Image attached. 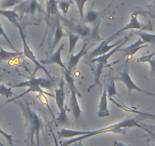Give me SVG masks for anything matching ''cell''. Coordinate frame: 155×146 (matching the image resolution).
<instances>
[{
	"mask_svg": "<svg viewBox=\"0 0 155 146\" xmlns=\"http://www.w3.org/2000/svg\"><path fill=\"white\" fill-rule=\"evenodd\" d=\"M129 37H128V38H126L124 41H123L121 44H119L118 46H116V47H114L113 50H110V51L109 52V53H107V54L104 55V56H98V57L94 58V59H90V62H91V63L97 64V66H96V68H95V71H94V84L92 85L91 86H90V87L88 88V89H87V91H90L91 89H92L94 87H95L96 85H100L101 87V82H100V78H101V73H102V71H103V70H104L105 65H107L109 59H110V58L111 57V56H113V55L114 54L116 51H118V50L121 48L122 46H123V44H125V43L127 41V40L129 39Z\"/></svg>",
	"mask_w": 155,
	"mask_h": 146,
	"instance_id": "4",
	"label": "cell"
},
{
	"mask_svg": "<svg viewBox=\"0 0 155 146\" xmlns=\"http://www.w3.org/2000/svg\"><path fill=\"white\" fill-rule=\"evenodd\" d=\"M0 36H2V37H4V38L6 40L7 42H8V44H9L10 47H12V50H14L15 51H16V49L15 48L14 46L12 45L11 41H10L9 38H8V36H7L6 33H5V31H4V29H3V28H2V24H1V22H0Z\"/></svg>",
	"mask_w": 155,
	"mask_h": 146,
	"instance_id": "30",
	"label": "cell"
},
{
	"mask_svg": "<svg viewBox=\"0 0 155 146\" xmlns=\"http://www.w3.org/2000/svg\"><path fill=\"white\" fill-rule=\"evenodd\" d=\"M53 86V83H52L51 79L50 78H32L29 80V81H22V82L18 83V85L12 86L13 88H25L28 87V89L25 91L24 93H22L21 95H18L16 98H12L9 101H6L5 104H8V103L12 102L15 100H16L17 98H21V97L24 96L26 94L30 93V92H37L39 94H45V95H49V96L53 97V95L51 94L48 93V92L44 91L42 90L41 88H45L50 89Z\"/></svg>",
	"mask_w": 155,
	"mask_h": 146,
	"instance_id": "3",
	"label": "cell"
},
{
	"mask_svg": "<svg viewBox=\"0 0 155 146\" xmlns=\"http://www.w3.org/2000/svg\"><path fill=\"white\" fill-rule=\"evenodd\" d=\"M36 1H37V2H42L43 0H36Z\"/></svg>",
	"mask_w": 155,
	"mask_h": 146,
	"instance_id": "38",
	"label": "cell"
},
{
	"mask_svg": "<svg viewBox=\"0 0 155 146\" xmlns=\"http://www.w3.org/2000/svg\"><path fill=\"white\" fill-rule=\"evenodd\" d=\"M68 33V41H69V50H68V56L71 54L74 51V47L76 45V43L78 42V40L81 39V37H80L78 34H76L74 33L71 32L69 31H67Z\"/></svg>",
	"mask_w": 155,
	"mask_h": 146,
	"instance_id": "25",
	"label": "cell"
},
{
	"mask_svg": "<svg viewBox=\"0 0 155 146\" xmlns=\"http://www.w3.org/2000/svg\"><path fill=\"white\" fill-rule=\"evenodd\" d=\"M154 4H155V0H154Z\"/></svg>",
	"mask_w": 155,
	"mask_h": 146,
	"instance_id": "41",
	"label": "cell"
},
{
	"mask_svg": "<svg viewBox=\"0 0 155 146\" xmlns=\"http://www.w3.org/2000/svg\"><path fill=\"white\" fill-rule=\"evenodd\" d=\"M74 146H84V144H83L82 141H77V142L74 143Z\"/></svg>",
	"mask_w": 155,
	"mask_h": 146,
	"instance_id": "37",
	"label": "cell"
},
{
	"mask_svg": "<svg viewBox=\"0 0 155 146\" xmlns=\"http://www.w3.org/2000/svg\"><path fill=\"white\" fill-rule=\"evenodd\" d=\"M0 146H5V145H4V144H2V143H1V142H0Z\"/></svg>",
	"mask_w": 155,
	"mask_h": 146,
	"instance_id": "40",
	"label": "cell"
},
{
	"mask_svg": "<svg viewBox=\"0 0 155 146\" xmlns=\"http://www.w3.org/2000/svg\"><path fill=\"white\" fill-rule=\"evenodd\" d=\"M19 2V0H6L5 2L2 3V5H3V8H9V7L13 6L15 5V4H17L18 2Z\"/></svg>",
	"mask_w": 155,
	"mask_h": 146,
	"instance_id": "33",
	"label": "cell"
},
{
	"mask_svg": "<svg viewBox=\"0 0 155 146\" xmlns=\"http://www.w3.org/2000/svg\"><path fill=\"white\" fill-rule=\"evenodd\" d=\"M126 39V38H124V39H121L119 41H117V42L115 43L114 44H111V45H110V44H109V43L111 41H110L109 38H107L105 41H103L102 43H101L96 49H94L93 51L91 52L90 54L87 56V59H89V60H90V59H94V58H96L100 56H104V55L107 54V53H109L110 50H112L114 47H116V46H118L119 44H121V43L123 42V41H124Z\"/></svg>",
	"mask_w": 155,
	"mask_h": 146,
	"instance_id": "8",
	"label": "cell"
},
{
	"mask_svg": "<svg viewBox=\"0 0 155 146\" xmlns=\"http://www.w3.org/2000/svg\"><path fill=\"white\" fill-rule=\"evenodd\" d=\"M145 118H153L155 119V115H151V114H139V116L137 117H133V118L126 119L121 122H119L118 123L113 124L111 126H109L107 127H104L103 129H97V130L89 131L88 133L85 135H81V136H78L75 138H69L68 140H65L61 143V146H69L71 144L77 142L79 141H83L85 140L86 138H91L94 135H100V134L107 133V132H113V133H120V134H125L126 133V129L131 127H138L141 129H144L141 125H139V121L144 120Z\"/></svg>",
	"mask_w": 155,
	"mask_h": 146,
	"instance_id": "1",
	"label": "cell"
},
{
	"mask_svg": "<svg viewBox=\"0 0 155 146\" xmlns=\"http://www.w3.org/2000/svg\"><path fill=\"white\" fill-rule=\"evenodd\" d=\"M64 48V44H62V45H60V47L57 49L55 53H53L51 56L49 58L46 59H43V60H41V63L42 65H50V64H57L62 68H63L64 70H68L67 69L66 66H65V64L63 63V62L62 61V59H61V53H62V51L63 50Z\"/></svg>",
	"mask_w": 155,
	"mask_h": 146,
	"instance_id": "13",
	"label": "cell"
},
{
	"mask_svg": "<svg viewBox=\"0 0 155 146\" xmlns=\"http://www.w3.org/2000/svg\"><path fill=\"white\" fill-rule=\"evenodd\" d=\"M0 134H2V135H3L5 138H6V140L8 141V144H10V146H13V141H14V140H13L12 135L7 133L6 132H5V131H4L2 128H0Z\"/></svg>",
	"mask_w": 155,
	"mask_h": 146,
	"instance_id": "31",
	"label": "cell"
},
{
	"mask_svg": "<svg viewBox=\"0 0 155 146\" xmlns=\"http://www.w3.org/2000/svg\"><path fill=\"white\" fill-rule=\"evenodd\" d=\"M144 130H145L146 132H147V133L150 135V138H151V139L155 142V133H153V132H152L151 131L149 130V129H146V128H144Z\"/></svg>",
	"mask_w": 155,
	"mask_h": 146,
	"instance_id": "35",
	"label": "cell"
},
{
	"mask_svg": "<svg viewBox=\"0 0 155 146\" xmlns=\"http://www.w3.org/2000/svg\"><path fill=\"white\" fill-rule=\"evenodd\" d=\"M71 91V96H70V105L72 110L73 117L74 120H78L82 115V111L80 107L77 99V94L74 91Z\"/></svg>",
	"mask_w": 155,
	"mask_h": 146,
	"instance_id": "16",
	"label": "cell"
},
{
	"mask_svg": "<svg viewBox=\"0 0 155 146\" xmlns=\"http://www.w3.org/2000/svg\"><path fill=\"white\" fill-rule=\"evenodd\" d=\"M39 8H40V4L36 0H27L18 5L15 11L18 12L21 14L26 13V14L34 15Z\"/></svg>",
	"mask_w": 155,
	"mask_h": 146,
	"instance_id": "12",
	"label": "cell"
},
{
	"mask_svg": "<svg viewBox=\"0 0 155 146\" xmlns=\"http://www.w3.org/2000/svg\"><path fill=\"white\" fill-rule=\"evenodd\" d=\"M89 131H80V130H71L68 129H62L58 131V135L62 138H72L78 136L85 135L88 133Z\"/></svg>",
	"mask_w": 155,
	"mask_h": 146,
	"instance_id": "19",
	"label": "cell"
},
{
	"mask_svg": "<svg viewBox=\"0 0 155 146\" xmlns=\"http://www.w3.org/2000/svg\"><path fill=\"white\" fill-rule=\"evenodd\" d=\"M87 1H88V0H74L78 10L79 12L80 18H81V20H83V18H84V8Z\"/></svg>",
	"mask_w": 155,
	"mask_h": 146,
	"instance_id": "28",
	"label": "cell"
},
{
	"mask_svg": "<svg viewBox=\"0 0 155 146\" xmlns=\"http://www.w3.org/2000/svg\"><path fill=\"white\" fill-rule=\"evenodd\" d=\"M155 55V52H153V53H150V54H148V55H144V56H141L140 58H138V59H137V62H148V61L150 60V59H151L153 56H154Z\"/></svg>",
	"mask_w": 155,
	"mask_h": 146,
	"instance_id": "32",
	"label": "cell"
},
{
	"mask_svg": "<svg viewBox=\"0 0 155 146\" xmlns=\"http://www.w3.org/2000/svg\"><path fill=\"white\" fill-rule=\"evenodd\" d=\"M87 50H88L87 49V42L86 41H83L82 48L81 49L79 53L76 55H73L72 53H71V55H70L68 60V65H67V69L70 73H71V71L75 68L81 58L86 54V52L87 51Z\"/></svg>",
	"mask_w": 155,
	"mask_h": 146,
	"instance_id": "11",
	"label": "cell"
},
{
	"mask_svg": "<svg viewBox=\"0 0 155 146\" xmlns=\"http://www.w3.org/2000/svg\"><path fill=\"white\" fill-rule=\"evenodd\" d=\"M62 73H63V77L64 79L66 81L67 84H68V87H69L70 91H74L77 94V95L78 97H81V94H80L79 91L77 88V87L74 85V80L73 78V77L71 75V73L68 71V70H64L62 68Z\"/></svg>",
	"mask_w": 155,
	"mask_h": 146,
	"instance_id": "21",
	"label": "cell"
},
{
	"mask_svg": "<svg viewBox=\"0 0 155 146\" xmlns=\"http://www.w3.org/2000/svg\"><path fill=\"white\" fill-rule=\"evenodd\" d=\"M58 2V8L62 11V14L64 16H66L68 14V9L70 6L73 4V2L71 0H59Z\"/></svg>",
	"mask_w": 155,
	"mask_h": 146,
	"instance_id": "26",
	"label": "cell"
},
{
	"mask_svg": "<svg viewBox=\"0 0 155 146\" xmlns=\"http://www.w3.org/2000/svg\"><path fill=\"white\" fill-rule=\"evenodd\" d=\"M65 37V34L63 32L62 26L59 24V21H57L56 23V30H55V34H54V41H53V46H52V49H55V47L58 45L59 41L62 40V38Z\"/></svg>",
	"mask_w": 155,
	"mask_h": 146,
	"instance_id": "23",
	"label": "cell"
},
{
	"mask_svg": "<svg viewBox=\"0 0 155 146\" xmlns=\"http://www.w3.org/2000/svg\"><path fill=\"white\" fill-rule=\"evenodd\" d=\"M106 86H107V97H108V99L111 98L113 96H115V95L120 96L119 93L117 92V90H116V85H115V82L113 80H112V81Z\"/></svg>",
	"mask_w": 155,
	"mask_h": 146,
	"instance_id": "27",
	"label": "cell"
},
{
	"mask_svg": "<svg viewBox=\"0 0 155 146\" xmlns=\"http://www.w3.org/2000/svg\"><path fill=\"white\" fill-rule=\"evenodd\" d=\"M135 34L139 36L144 44H150L152 45H155V34H149V33L144 32L141 31L135 32Z\"/></svg>",
	"mask_w": 155,
	"mask_h": 146,
	"instance_id": "24",
	"label": "cell"
},
{
	"mask_svg": "<svg viewBox=\"0 0 155 146\" xmlns=\"http://www.w3.org/2000/svg\"><path fill=\"white\" fill-rule=\"evenodd\" d=\"M147 127H149V128H151V127H155V126H147Z\"/></svg>",
	"mask_w": 155,
	"mask_h": 146,
	"instance_id": "39",
	"label": "cell"
},
{
	"mask_svg": "<svg viewBox=\"0 0 155 146\" xmlns=\"http://www.w3.org/2000/svg\"><path fill=\"white\" fill-rule=\"evenodd\" d=\"M107 9L108 8H106V9L103 10L101 12H97L94 8H91L90 10L87 11L85 16L83 18V23L91 24V25H93V24L96 23L101 18V16L105 13V12L107 11Z\"/></svg>",
	"mask_w": 155,
	"mask_h": 146,
	"instance_id": "17",
	"label": "cell"
},
{
	"mask_svg": "<svg viewBox=\"0 0 155 146\" xmlns=\"http://www.w3.org/2000/svg\"><path fill=\"white\" fill-rule=\"evenodd\" d=\"M148 63L150 65V75L152 76L155 77V57L153 56L150 60L148 61Z\"/></svg>",
	"mask_w": 155,
	"mask_h": 146,
	"instance_id": "34",
	"label": "cell"
},
{
	"mask_svg": "<svg viewBox=\"0 0 155 146\" xmlns=\"http://www.w3.org/2000/svg\"><path fill=\"white\" fill-rule=\"evenodd\" d=\"M65 25L70 30L69 31L78 34L81 38H87L92 33L91 28L84 23L74 24L72 22H67Z\"/></svg>",
	"mask_w": 155,
	"mask_h": 146,
	"instance_id": "10",
	"label": "cell"
},
{
	"mask_svg": "<svg viewBox=\"0 0 155 146\" xmlns=\"http://www.w3.org/2000/svg\"><path fill=\"white\" fill-rule=\"evenodd\" d=\"M0 95L5 97V98H11L13 95L11 88H8L4 85H0Z\"/></svg>",
	"mask_w": 155,
	"mask_h": 146,
	"instance_id": "29",
	"label": "cell"
},
{
	"mask_svg": "<svg viewBox=\"0 0 155 146\" xmlns=\"http://www.w3.org/2000/svg\"><path fill=\"white\" fill-rule=\"evenodd\" d=\"M0 15H3L6 18L15 28L20 31L22 30L21 25L19 22V16L15 11H12V10H1L0 9Z\"/></svg>",
	"mask_w": 155,
	"mask_h": 146,
	"instance_id": "18",
	"label": "cell"
},
{
	"mask_svg": "<svg viewBox=\"0 0 155 146\" xmlns=\"http://www.w3.org/2000/svg\"><path fill=\"white\" fill-rule=\"evenodd\" d=\"M19 32H20L22 42H23V50H24L23 53H24V55H25L27 58H28V59H29L30 60H31L36 66V68H35V70H34V73H35V71H37V69H41V70H43L44 72H45V74L47 75V77H48L49 78H50L51 80H53V78H52L51 75L50 74V72H49L48 70L46 68V67L44 66V65H42V64L39 62V61H37L35 55L34 54L33 51L31 50V48L29 47V46H28V42H27L26 37H25V34H24L23 29L20 30V31H19Z\"/></svg>",
	"mask_w": 155,
	"mask_h": 146,
	"instance_id": "6",
	"label": "cell"
},
{
	"mask_svg": "<svg viewBox=\"0 0 155 146\" xmlns=\"http://www.w3.org/2000/svg\"><path fill=\"white\" fill-rule=\"evenodd\" d=\"M113 145L114 146H129V145H126V144H123V143L121 142H118V141H115V142L113 143Z\"/></svg>",
	"mask_w": 155,
	"mask_h": 146,
	"instance_id": "36",
	"label": "cell"
},
{
	"mask_svg": "<svg viewBox=\"0 0 155 146\" xmlns=\"http://www.w3.org/2000/svg\"><path fill=\"white\" fill-rule=\"evenodd\" d=\"M115 80H120V81H123V82L124 83L125 85H126L128 88V93H129V95H130L132 90H135L138 91L139 92H141V93H144L146 94V95H150V96H155V94H152L148 91H146L141 89V88L137 86L134 83V81H132L130 75H129V69H128V68H125L123 71H121V72L120 73V77H115V78H113V81H115Z\"/></svg>",
	"mask_w": 155,
	"mask_h": 146,
	"instance_id": "7",
	"label": "cell"
},
{
	"mask_svg": "<svg viewBox=\"0 0 155 146\" xmlns=\"http://www.w3.org/2000/svg\"><path fill=\"white\" fill-rule=\"evenodd\" d=\"M24 55L23 52H8L0 47V61H7Z\"/></svg>",
	"mask_w": 155,
	"mask_h": 146,
	"instance_id": "22",
	"label": "cell"
},
{
	"mask_svg": "<svg viewBox=\"0 0 155 146\" xmlns=\"http://www.w3.org/2000/svg\"><path fill=\"white\" fill-rule=\"evenodd\" d=\"M109 115H110V111L108 110V97H107V86L105 85L98 105L97 116L99 117H107Z\"/></svg>",
	"mask_w": 155,
	"mask_h": 146,
	"instance_id": "15",
	"label": "cell"
},
{
	"mask_svg": "<svg viewBox=\"0 0 155 146\" xmlns=\"http://www.w3.org/2000/svg\"><path fill=\"white\" fill-rule=\"evenodd\" d=\"M64 85H65V81H64V77L62 76V79L59 81V88L55 91V99H56V104H57L58 108L59 110V116L56 119V121L59 124L61 125H68L69 124V120L67 116L66 110L65 107V93L64 90Z\"/></svg>",
	"mask_w": 155,
	"mask_h": 146,
	"instance_id": "5",
	"label": "cell"
},
{
	"mask_svg": "<svg viewBox=\"0 0 155 146\" xmlns=\"http://www.w3.org/2000/svg\"><path fill=\"white\" fill-rule=\"evenodd\" d=\"M147 27L145 26V25H142V24L140 23L138 20V13L137 12H133L132 15H131L130 21H129V23L126 25L125 27H123L122 29H120V31H118L116 33H115L114 34L110 37L109 39L110 41L113 40L114 38H116V37L120 34H121L122 33H123L124 31H128V30H132V29H138L140 30V31H142L143 29H145Z\"/></svg>",
	"mask_w": 155,
	"mask_h": 146,
	"instance_id": "9",
	"label": "cell"
},
{
	"mask_svg": "<svg viewBox=\"0 0 155 146\" xmlns=\"http://www.w3.org/2000/svg\"><path fill=\"white\" fill-rule=\"evenodd\" d=\"M147 47V44H144L142 40H141V38H139V39H138L136 42L134 43V44H131L129 47H125V48H120V50L124 53L125 56H126V57H128L129 59H131L138 50Z\"/></svg>",
	"mask_w": 155,
	"mask_h": 146,
	"instance_id": "14",
	"label": "cell"
},
{
	"mask_svg": "<svg viewBox=\"0 0 155 146\" xmlns=\"http://www.w3.org/2000/svg\"><path fill=\"white\" fill-rule=\"evenodd\" d=\"M16 104L20 107L25 119V126L27 129V142L28 146H41L40 133L44 127V122L41 117L34 111L30 103L26 100L24 101H16Z\"/></svg>",
	"mask_w": 155,
	"mask_h": 146,
	"instance_id": "2",
	"label": "cell"
},
{
	"mask_svg": "<svg viewBox=\"0 0 155 146\" xmlns=\"http://www.w3.org/2000/svg\"><path fill=\"white\" fill-rule=\"evenodd\" d=\"M58 2L57 0H48L47 2V24L50 25V19L53 16L58 15Z\"/></svg>",
	"mask_w": 155,
	"mask_h": 146,
	"instance_id": "20",
	"label": "cell"
}]
</instances>
